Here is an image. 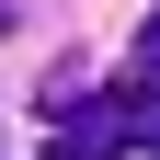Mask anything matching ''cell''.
Returning a JSON list of instances; mask_svg holds the SVG:
<instances>
[{
    "instance_id": "6da1fadb",
    "label": "cell",
    "mask_w": 160,
    "mask_h": 160,
    "mask_svg": "<svg viewBox=\"0 0 160 160\" xmlns=\"http://www.w3.org/2000/svg\"><path fill=\"white\" fill-rule=\"evenodd\" d=\"M137 137H126V114L114 103H69V114H46V160H126Z\"/></svg>"
},
{
    "instance_id": "7a4b0ae2",
    "label": "cell",
    "mask_w": 160,
    "mask_h": 160,
    "mask_svg": "<svg viewBox=\"0 0 160 160\" xmlns=\"http://www.w3.org/2000/svg\"><path fill=\"white\" fill-rule=\"evenodd\" d=\"M103 103L126 114V137H137V149H160V80H114Z\"/></svg>"
}]
</instances>
